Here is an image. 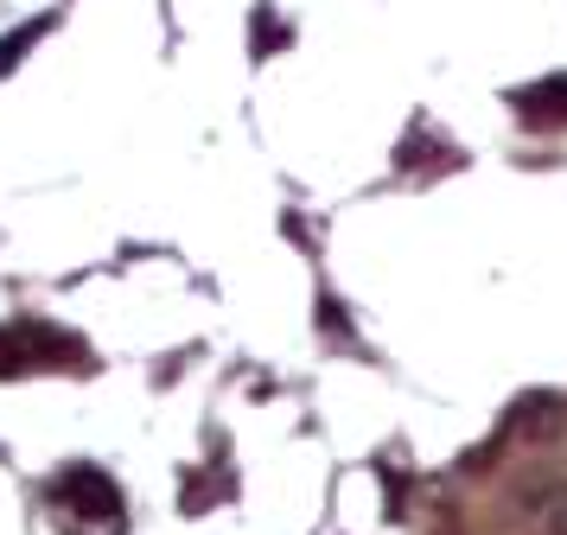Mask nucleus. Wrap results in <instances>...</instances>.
Here are the masks:
<instances>
[{
  "instance_id": "obj_5",
  "label": "nucleus",
  "mask_w": 567,
  "mask_h": 535,
  "mask_svg": "<svg viewBox=\"0 0 567 535\" xmlns=\"http://www.w3.org/2000/svg\"><path fill=\"white\" fill-rule=\"evenodd\" d=\"M427 535H465V529H460V516H453V510H440L434 529H427Z\"/></svg>"
},
{
  "instance_id": "obj_4",
  "label": "nucleus",
  "mask_w": 567,
  "mask_h": 535,
  "mask_svg": "<svg viewBox=\"0 0 567 535\" xmlns=\"http://www.w3.org/2000/svg\"><path fill=\"white\" fill-rule=\"evenodd\" d=\"M39 32H45V25H27V32H13V39H0V71H7V64H13V58H20V51H27L32 39H39Z\"/></svg>"
},
{
  "instance_id": "obj_6",
  "label": "nucleus",
  "mask_w": 567,
  "mask_h": 535,
  "mask_svg": "<svg viewBox=\"0 0 567 535\" xmlns=\"http://www.w3.org/2000/svg\"><path fill=\"white\" fill-rule=\"evenodd\" d=\"M548 529L567 535V497H555V510H548Z\"/></svg>"
},
{
  "instance_id": "obj_2",
  "label": "nucleus",
  "mask_w": 567,
  "mask_h": 535,
  "mask_svg": "<svg viewBox=\"0 0 567 535\" xmlns=\"http://www.w3.org/2000/svg\"><path fill=\"white\" fill-rule=\"evenodd\" d=\"M58 357H83L78 338L20 319V326H0V377H27V370H58Z\"/></svg>"
},
{
  "instance_id": "obj_1",
  "label": "nucleus",
  "mask_w": 567,
  "mask_h": 535,
  "mask_svg": "<svg viewBox=\"0 0 567 535\" xmlns=\"http://www.w3.org/2000/svg\"><path fill=\"white\" fill-rule=\"evenodd\" d=\"M45 497L78 535H122V491L103 465H64L45 484Z\"/></svg>"
},
{
  "instance_id": "obj_3",
  "label": "nucleus",
  "mask_w": 567,
  "mask_h": 535,
  "mask_svg": "<svg viewBox=\"0 0 567 535\" xmlns=\"http://www.w3.org/2000/svg\"><path fill=\"white\" fill-rule=\"evenodd\" d=\"M511 428L523 433V440H555V433L567 428V402L561 395H523L511 414Z\"/></svg>"
}]
</instances>
